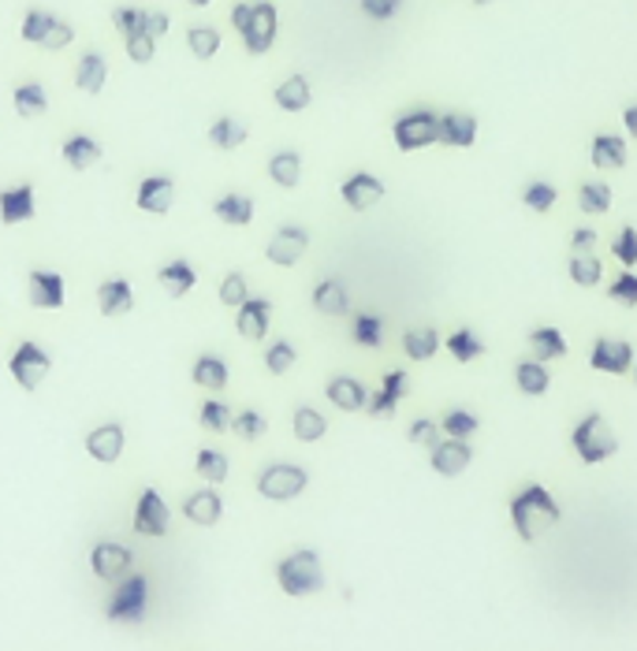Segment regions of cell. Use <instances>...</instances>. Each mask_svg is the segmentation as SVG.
<instances>
[{
    "mask_svg": "<svg viewBox=\"0 0 637 651\" xmlns=\"http://www.w3.org/2000/svg\"><path fill=\"white\" fill-rule=\"evenodd\" d=\"M510 521H515V532L522 540L534 543L540 532L559 521V507L540 485H529L526 491H518L515 502H510Z\"/></svg>",
    "mask_w": 637,
    "mask_h": 651,
    "instance_id": "6da1fadb",
    "label": "cell"
},
{
    "mask_svg": "<svg viewBox=\"0 0 637 651\" xmlns=\"http://www.w3.org/2000/svg\"><path fill=\"white\" fill-rule=\"evenodd\" d=\"M232 23L239 30V38H243L246 52L261 57V52L273 49V41H276V8L273 4H235Z\"/></svg>",
    "mask_w": 637,
    "mask_h": 651,
    "instance_id": "7a4b0ae2",
    "label": "cell"
},
{
    "mask_svg": "<svg viewBox=\"0 0 637 651\" xmlns=\"http://www.w3.org/2000/svg\"><path fill=\"white\" fill-rule=\"evenodd\" d=\"M276 581L287 596H313L325 588V573H321V559L317 551H295L280 562Z\"/></svg>",
    "mask_w": 637,
    "mask_h": 651,
    "instance_id": "3957f363",
    "label": "cell"
},
{
    "mask_svg": "<svg viewBox=\"0 0 637 651\" xmlns=\"http://www.w3.org/2000/svg\"><path fill=\"white\" fill-rule=\"evenodd\" d=\"M574 450H578L586 466H597V461L611 458L619 450V439H615L608 421H604V414H589L586 421L574 428Z\"/></svg>",
    "mask_w": 637,
    "mask_h": 651,
    "instance_id": "277c9868",
    "label": "cell"
},
{
    "mask_svg": "<svg viewBox=\"0 0 637 651\" xmlns=\"http://www.w3.org/2000/svg\"><path fill=\"white\" fill-rule=\"evenodd\" d=\"M310 485V472L306 469H299V466H269L265 472L257 477V491L265 499H273V502H287V499H295L302 488Z\"/></svg>",
    "mask_w": 637,
    "mask_h": 651,
    "instance_id": "5b68a950",
    "label": "cell"
},
{
    "mask_svg": "<svg viewBox=\"0 0 637 651\" xmlns=\"http://www.w3.org/2000/svg\"><path fill=\"white\" fill-rule=\"evenodd\" d=\"M145 603H150V581L145 577H128L120 581L117 596L109 603V618L112 622H142L145 618Z\"/></svg>",
    "mask_w": 637,
    "mask_h": 651,
    "instance_id": "8992f818",
    "label": "cell"
},
{
    "mask_svg": "<svg viewBox=\"0 0 637 651\" xmlns=\"http://www.w3.org/2000/svg\"><path fill=\"white\" fill-rule=\"evenodd\" d=\"M19 34H23V41H30V45H46V49H68L71 41H75V30L46 12H30Z\"/></svg>",
    "mask_w": 637,
    "mask_h": 651,
    "instance_id": "52a82bcc",
    "label": "cell"
},
{
    "mask_svg": "<svg viewBox=\"0 0 637 651\" xmlns=\"http://www.w3.org/2000/svg\"><path fill=\"white\" fill-rule=\"evenodd\" d=\"M12 376H16V384L23 387V391H38L41 380L49 376V354L41 350L38 343H23L12 354Z\"/></svg>",
    "mask_w": 637,
    "mask_h": 651,
    "instance_id": "ba28073f",
    "label": "cell"
},
{
    "mask_svg": "<svg viewBox=\"0 0 637 651\" xmlns=\"http://www.w3.org/2000/svg\"><path fill=\"white\" fill-rule=\"evenodd\" d=\"M436 115L433 112H411L403 115L400 123H395V145H400L403 153H414V150H425V145L436 142Z\"/></svg>",
    "mask_w": 637,
    "mask_h": 651,
    "instance_id": "9c48e42d",
    "label": "cell"
},
{
    "mask_svg": "<svg viewBox=\"0 0 637 651\" xmlns=\"http://www.w3.org/2000/svg\"><path fill=\"white\" fill-rule=\"evenodd\" d=\"M169 521H172V513L164 507L161 491L145 488L139 496V507H134V532H142V537H164V532H169Z\"/></svg>",
    "mask_w": 637,
    "mask_h": 651,
    "instance_id": "30bf717a",
    "label": "cell"
},
{
    "mask_svg": "<svg viewBox=\"0 0 637 651\" xmlns=\"http://www.w3.org/2000/svg\"><path fill=\"white\" fill-rule=\"evenodd\" d=\"M593 369L597 373H611V376H623L630 373L634 365V346L626 339H597L593 343Z\"/></svg>",
    "mask_w": 637,
    "mask_h": 651,
    "instance_id": "8fae6325",
    "label": "cell"
},
{
    "mask_svg": "<svg viewBox=\"0 0 637 651\" xmlns=\"http://www.w3.org/2000/svg\"><path fill=\"white\" fill-rule=\"evenodd\" d=\"M64 276H57V272H30L27 279V294H30V306L34 309H60L64 306Z\"/></svg>",
    "mask_w": 637,
    "mask_h": 651,
    "instance_id": "7c38bea8",
    "label": "cell"
},
{
    "mask_svg": "<svg viewBox=\"0 0 637 651\" xmlns=\"http://www.w3.org/2000/svg\"><path fill=\"white\" fill-rule=\"evenodd\" d=\"M474 139H477V120L469 112L441 115V123H436V142L452 145V150H469Z\"/></svg>",
    "mask_w": 637,
    "mask_h": 651,
    "instance_id": "4fadbf2b",
    "label": "cell"
},
{
    "mask_svg": "<svg viewBox=\"0 0 637 651\" xmlns=\"http://www.w3.org/2000/svg\"><path fill=\"white\" fill-rule=\"evenodd\" d=\"M306 246H310V235L302 227H280L273 235V243H269V261L291 268V265H299V257L306 254Z\"/></svg>",
    "mask_w": 637,
    "mask_h": 651,
    "instance_id": "5bb4252c",
    "label": "cell"
},
{
    "mask_svg": "<svg viewBox=\"0 0 637 651\" xmlns=\"http://www.w3.org/2000/svg\"><path fill=\"white\" fill-rule=\"evenodd\" d=\"M90 566L101 581H120V577L131 570V551L123 548V543H98L90 555Z\"/></svg>",
    "mask_w": 637,
    "mask_h": 651,
    "instance_id": "9a60e30c",
    "label": "cell"
},
{
    "mask_svg": "<svg viewBox=\"0 0 637 651\" xmlns=\"http://www.w3.org/2000/svg\"><path fill=\"white\" fill-rule=\"evenodd\" d=\"M269 321H273V306H269L265 298H250L243 309H239V321H235V328L243 339L250 343H261L265 339V332H269Z\"/></svg>",
    "mask_w": 637,
    "mask_h": 651,
    "instance_id": "2e32d148",
    "label": "cell"
},
{
    "mask_svg": "<svg viewBox=\"0 0 637 651\" xmlns=\"http://www.w3.org/2000/svg\"><path fill=\"white\" fill-rule=\"evenodd\" d=\"M469 458H474V447L466 444V439H447V444H436L433 447V469L441 472V477H458Z\"/></svg>",
    "mask_w": 637,
    "mask_h": 651,
    "instance_id": "e0dca14e",
    "label": "cell"
},
{
    "mask_svg": "<svg viewBox=\"0 0 637 651\" xmlns=\"http://www.w3.org/2000/svg\"><path fill=\"white\" fill-rule=\"evenodd\" d=\"M34 186H16V191L0 194V224H23V220H34Z\"/></svg>",
    "mask_w": 637,
    "mask_h": 651,
    "instance_id": "ac0fdd59",
    "label": "cell"
},
{
    "mask_svg": "<svg viewBox=\"0 0 637 651\" xmlns=\"http://www.w3.org/2000/svg\"><path fill=\"white\" fill-rule=\"evenodd\" d=\"M384 197V183L381 180H373V175H351L347 183H343V202H347L354 213H365L370 205H377Z\"/></svg>",
    "mask_w": 637,
    "mask_h": 651,
    "instance_id": "d6986e66",
    "label": "cell"
},
{
    "mask_svg": "<svg viewBox=\"0 0 637 651\" xmlns=\"http://www.w3.org/2000/svg\"><path fill=\"white\" fill-rule=\"evenodd\" d=\"M172 197H175V186H172V180H164V175H150V180L139 186V208L142 213L164 216L172 208Z\"/></svg>",
    "mask_w": 637,
    "mask_h": 651,
    "instance_id": "ffe728a7",
    "label": "cell"
},
{
    "mask_svg": "<svg viewBox=\"0 0 637 651\" xmlns=\"http://www.w3.org/2000/svg\"><path fill=\"white\" fill-rule=\"evenodd\" d=\"M98 306L104 317H128V313L134 309V291L128 279H109L101 283L98 291Z\"/></svg>",
    "mask_w": 637,
    "mask_h": 651,
    "instance_id": "44dd1931",
    "label": "cell"
},
{
    "mask_svg": "<svg viewBox=\"0 0 637 651\" xmlns=\"http://www.w3.org/2000/svg\"><path fill=\"white\" fill-rule=\"evenodd\" d=\"M87 450H90V458H98V461H117L123 455V428L120 425H101V428H93V433L87 436Z\"/></svg>",
    "mask_w": 637,
    "mask_h": 651,
    "instance_id": "7402d4cb",
    "label": "cell"
},
{
    "mask_svg": "<svg viewBox=\"0 0 637 651\" xmlns=\"http://www.w3.org/2000/svg\"><path fill=\"white\" fill-rule=\"evenodd\" d=\"M406 391H411V380H406V373H388V376H384V387L370 398V414L373 417H392L395 406H400V398Z\"/></svg>",
    "mask_w": 637,
    "mask_h": 651,
    "instance_id": "603a6c76",
    "label": "cell"
},
{
    "mask_svg": "<svg viewBox=\"0 0 637 651\" xmlns=\"http://www.w3.org/2000/svg\"><path fill=\"white\" fill-rule=\"evenodd\" d=\"M183 513H186V521H194V525H216L224 513V499L216 496L213 488L194 491V496L183 502Z\"/></svg>",
    "mask_w": 637,
    "mask_h": 651,
    "instance_id": "cb8c5ba5",
    "label": "cell"
},
{
    "mask_svg": "<svg viewBox=\"0 0 637 651\" xmlns=\"http://www.w3.org/2000/svg\"><path fill=\"white\" fill-rule=\"evenodd\" d=\"M313 306H317V313H325V317H343L347 313V287H343L340 279H325L317 283V291H313Z\"/></svg>",
    "mask_w": 637,
    "mask_h": 651,
    "instance_id": "d4e9b609",
    "label": "cell"
},
{
    "mask_svg": "<svg viewBox=\"0 0 637 651\" xmlns=\"http://www.w3.org/2000/svg\"><path fill=\"white\" fill-rule=\"evenodd\" d=\"M104 79H109L104 57H101V52H87V57L79 60V68H75V87L82 93H101L104 90Z\"/></svg>",
    "mask_w": 637,
    "mask_h": 651,
    "instance_id": "484cf974",
    "label": "cell"
},
{
    "mask_svg": "<svg viewBox=\"0 0 637 651\" xmlns=\"http://www.w3.org/2000/svg\"><path fill=\"white\" fill-rule=\"evenodd\" d=\"M156 283L164 287V294H172V298H183V294H191L194 291V268L186 265V261H172V265H164L161 268V276H156Z\"/></svg>",
    "mask_w": 637,
    "mask_h": 651,
    "instance_id": "4316f807",
    "label": "cell"
},
{
    "mask_svg": "<svg viewBox=\"0 0 637 651\" xmlns=\"http://www.w3.org/2000/svg\"><path fill=\"white\" fill-rule=\"evenodd\" d=\"M216 220H224V224L232 227H246L250 220H254V202H250L246 194H224L221 202L213 205Z\"/></svg>",
    "mask_w": 637,
    "mask_h": 651,
    "instance_id": "83f0119b",
    "label": "cell"
},
{
    "mask_svg": "<svg viewBox=\"0 0 637 651\" xmlns=\"http://www.w3.org/2000/svg\"><path fill=\"white\" fill-rule=\"evenodd\" d=\"M64 161L68 167H75V172H90V167L101 161V145L87 139V134H75V139H68L64 145Z\"/></svg>",
    "mask_w": 637,
    "mask_h": 651,
    "instance_id": "f1b7e54d",
    "label": "cell"
},
{
    "mask_svg": "<svg viewBox=\"0 0 637 651\" xmlns=\"http://www.w3.org/2000/svg\"><path fill=\"white\" fill-rule=\"evenodd\" d=\"M328 403L340 409H362L370 403V395H365V387L358 380H351V376H336V380L328 384Z\"/></svg>",
    "mask_w": 637,
    "mask_h": 651,
    "instance_id": "f546056e",
    "label": "cell"
},
{
    "mask_svg": "<svg viewBox=\"0 0 637 651\" xmlns=\"http://www.w3.org/2000/svg\"><path fill=\"white\" fill-rule=\"evenodd\" d=\"M529 354H534V362H548V358H563L567 354V339L556 332V328H537L529 332Z\"/></svg>",
    "mask_w": 637,
    "mask_h": 651,
    "instance_id": "4dcf8cb0",
    "label": "cell"
},
{
    "mask_svg": "<svg viewBox=\"0 0 637 651\" xmlns=\"http://www.w3.org/2000/svg\"><path fill=\"white\" fill-rule=\"evenodd\" d=\"M593 164H597L600 172H608V167H623L626 164L623 139H615V134H597V139H593Z\"/></svg>",
    "mask_w": 637,
    "mask_h": 651,
    "instance_id": "1f68e13d",
    "label": "cell"
},
{
    "mask_svg": "<svg viewBox=\"0 0 637 651\" xmlns=\"http://www.w3.org/2000/svg\"><path fill=\"white\" fill-rule=\"evenodd\" d=\"M276 104L284 112H302L310 104V82L302 75H291L287 82H280V87H276Z\"/></svg>",
    "mask_w": 637,
    "mask_h": 651,
    "instance_id": "d6a6232c",
    "label": "cell"
},
{
    "mask_svg": "<svg viewBox=\"0 0 637 651\" xmlns=\"http://www.w3.org/2000/svg\"><path fill=\"white\" fill-rule=\"evenodd\" d=\"M194 384L198 387H213V391H221V387H228V365L221 358H213V354H205V358L194 362Z\"/></svg>",
    "mask_w": 637,
    "mask_h": 651,
    "instance_id": "836d02e7",
    "label": "cell"
},
{
    "mask_svg": "<svg viewBox=\"0 0 637 651\" xmlns=\"http://www.w3.org/2000/svg\"><path fill=\"white\" fill-rule=\"evenodd\" d=\"M46 109H49V98L38 82H27V87L16 90V112L23 120H38V115H46Z\"/></svg>",
    "mask_w": 637,
    "mask_h": 651,
    "instance_id": "e575fe53",
    "label": "cell"
},
{
    "mask_svg": "<svg viewBox=\"0 0 637 651\" xmlns=\"http://www.w3.org/2000/svg\"><path fill=\"white\" fill-rule=\"evenodd\" d=\"M328 433V421L317 414L313 406H299L295 409V436L302 439V444H317L321 436Z\"/></svg>",
    "mask_w": 637,
    "mask_h": 651,
    "instance_id": "d590c367",
    "label": "cell"
},
{
    "mask_svg": "<svg viewBox=\"0 0 637 651\" xmlns=\"http://www.w3.org/2000/svg\"><path fill=\"white\" fill-rule=\"evenodd\" d=\"M209 142H213L216 150H235V145L246 142V128L243 123H235L232 115H221V120L209 128Z\"/></svg>",
    "mask_w": 637,
    "mask_h": 651,
    "instance_id": "8d00e7d4",
    "label": "cell"
},
{
    "mask_svg": "<svg viewBox=\"0 0 637 651\" xmlns=\"http://www.w3.org/2000/svg\"><path fill=\"white\" fill-rule=\"evenodd\" d=\"M269 175H273V183L280 186H299L302 180V156L299 153H276L273 161H269Z\"/></svg>",
    "mask_w": 637,
    "mask_h": 651,
    "instance_id": "74e56055",
    "label": "cell"
},
{
    "mask_svg": "<svg viewBox=\"0 0 637 651\" xmlns=\"http://www.w3.org/2000/svg\"><path fill=\"white\" fill-rule=\"evenodd\" d=\"M403 346H406V354H411L414 362H429L436 354V346H441V335H436L433 328H414V332L403 335Z\"/></svg>",
    "mask_w": 637,
    "mask_h": 651,
    "instance_id": "f35d334b",
    "label": "cell"
},
{
    "mask_svg": "<svg viewBox=\"0 0 637 651\" xmlns=\"http://www.w3.org/2000/svg\"><path fill=\"white\" fill-rule=\"evenodd\" d=\"M186 49H191V57L198 60H213L216 49H221V34H216L213 27H191L186 30Z\"/></svg>",
    "mask_w": 637,
    "mask_h": 651,
    "instance_id": "ab89813d",
    "label": "cell"
},
{
    "mask_svg": "<svg viewBox=\"0 0 637 651\" xmlns=\"http://www.w3.org/2000/svg\"><path fill=\"white\" fill-rule=\"evenodd\" d=\"M515 380H518L522 395H545L548 384H552L548 373H545V365H537V362H522L515 369Z\"/></svg>",
    "mask_w": 637,
    "mask_h": 651,
    "instance_id": "60d3db41",
    "label": "cell"
},
{
    "mask_svg": "<svg viewBox=\"0 0 637 651\" xmlns=\"http://www.w3.org/2000/svg\"><path fill=\"white\" fill-rule=\"evenodd\" d=\"M578 205H582V213H589V216L608 213V205H611V186H608V183H586V186L578 191Z\"/></svg>",
    "mask_w": 637,
    "mask_h": 651,
    "instance_id": "b9f144b4",
    "label": "cell"
},
{
    "mask_svg": "<svg viewBox=\"0 0 637 651\" xmlns=\"http://www.w3.org/2000/svg\"><path fill=\"white\" fill-rule=\"evenodd\" d=\"M198 477H202L205 485H221V480H228V458L221 450H202V455H198Z\"/></svg>",
    "mask_w": 637,
    "mask_h": 651,
    "instance_id": "7bdbcfd3",
    "label": "cell"
},
{
    "mask_svg": "<svg viewBox=\"0 0 637 651\" xmlns=\"http://www.w3.org/2000/svg\"><path fill=\"white\" fill-rule=\"evenodd\" d=\"M447 350L455 354V362H463V365H466V362H474L477 354H485V346H482V339H477L474 332L463 328V332H455L452 339H447Z\"/></svg>",
    "mask_w": 637,
    "mask_h": 651,
    "instance_id": "ee69618b",
    "label": "cell"
},
{
    "mask_svg": "<svg viewBox=\"0 0 637 651\" xmlns=\"http://www.w3.org/2000/svg\"><path fill=\"white\" fill-rule=\"evenodd\" d=\"M198 425H202L205 433H228V428H232V409H228L224 403H205Z\"/></svg>",
    "mask_w": 637,
    "mask_h": 651,
    "instance_id": "f6af8a7d",
    "label": "cell"
},
{
    "mask_svg": "<svg viewBox=\"0 0 637 651\" xmlns=\"http://www.w3.org/2000/svg\"><path fill=\"white\" fill-rule=\"evenodd\" d=\"M112 23L123 34V41L134 38V34H145V23H150V16L142 12V8H120L117 16H112Z\"/></svg>",
    "mask_w": 637,
    "mask_h": 651,
    "instance_id": "bcb514c9",
    "label": "cell"
},
{
    "mask_svg": "<svg viewBox=\"0 0 637 651\" xmlns=\"http://www.w3.org/2000/svg\"><path fill=\"white\" fill-rule=\"evenodd\" d=\"M381 339H384L381 317H370V313H362V317L354 321V343H358V346H373V350H377Z\"/></svg>",
    "mask_w": 637,
    "mask_h": 651,
    "instance_id": "7dc6e473",
    "label": "cell"
},
{
    "mask_svg": "<svg viewBox=\"0 0 637 651\" xmlns=\"http://www.w3.org/2000/svg\"><path fill=\"white\" fill-rule=\"evenodd\" d=\"M295 358H299L295 346L284 343V339L273 343V346L265 350V365H269V373H273V376H284V373L291 369V365H295Z\"/></svg>",
    "mask_w": 637,
    "mask_h": 651,
    "instance_id": "c3c4849f",
    "label": "cell"
},
{
    "mask_svg": "<svg viewBox=\"0 0 637 651\" xmlns=\"http://www.w3.org/2000/svg\"><path fill=\"white\" fill-rule=\"evenodd\" d=\"M522 197H526V205L534 208V213H548V208L556 205L559 194H556V186H552V183H540L537 180V183L526 186V194H522Z\"/></svg>",
    "mask_w": 637,
    "mask_h": 651,
    "instance_id": "681fc988",
    "label": "cell"
},
{
    "mask_svg": "<svg viewBox=\"0 0 637 651\" xmlns=\"http://www.w3.org/2000/svg\"><path fill=\"white\" fill-rule=\"evenodd\" d=\"M570 279L578 283V287H593V283H600V261L597 257H574L570 261Z\"/></svg>",
    "mask_w": 637,
    "mask_h": 651,
    "instance_id": "f907efd6",
    "label": "cell"
},
{
    "mask_svg": "<svg viewBox=\"0 0 637 651\" xmlns=\"http://www.w3.org/2000/svg\"><path fill=\"white\" fill-rule=\"evenodd\" d=\"M444 433L452 439H466L477 433V417L466 414V409H452V414L444 417Z\"/></svg>",
    "mask_w": 637,
    "mask_h": 651,
    "instance_id": "816d5d0a",
    "label": "cell"
},
{
    "mask_svg": "<svg viewBox=\"0 0 637 651\" xmlns=\"http://www.w3.org/2000/svg\"><path fill=\"white\" fill-rule=\"evenodd\" d=\"M221 302L224 306H232V309H243L246 302H250V294H246V279L239 276V272H232L224 283H221Z\"/></svg>",
    "mask_w": 637,
    "mask_h": 651,
    "instance_id": "f5cc1de1",
    "label": "cell"
},
{
    "mask_svg": "<svg viewBox=\"0 0 637 651\" xmlns=\"http://www.w3.org/2000/svg\"><path fill=\"white\" fill-rule=\"evenodd\" d=\"M608 298L615 302V306H626V309H634L637 306V276H630V272H626V276H619L608 287Z\"/></svg>",
    "mask_w": 637,
    "mask_h": 651,
    "instance_id": "db71d44e",
    "label": "cell"
},
{
    "mask_svg": "<svg viewBox=\"0 0 637 651\" xmlns=\"http://www.w3.org/2000/svg\"><path fill=\"white\" fill-rule=\"evenodd\" d=\"M611 254L623 261V265H637V227H623L619 238L611 243Z\"/></svg>",
    "mask_w": 637,
    "mask_h": 651,
    "instance_id": "11a10c76",
    "label": "cell"
},
{
    "mask_svg": "<svg viewBox=\"0 0 637 651\" xmlns=\"http://www.w3.org/2000/svg\"><path fill=\"white\" fill-rule=\"evenodd\" d=\"M232 433H239L243 439H257L265 433V421H261V414H254V409H246V414L232 417Z\"/></svg>",
    "mask_w": 637,
    "mask_h": 651,
    "instance_id": "9f6ffc18",
    "label": "cell"
},
{
    "mask_svg": "<svg viewBox=\"0 0 637 651\" xmlns=\"http://www.w3.org/2000/svg\"><path fill=\"white\" fill-rule=\"evenodd\" d=\"M153 45H156V41L150 34H134V38H128V57L134 60V64H150Z\"/></svg>",
    "mask_w": 637,
    "mask_h": 651,
    "instance_id": "6f0895ef",
    "label": "cell"
},
{
    "mask_svg": "<svg viewBox=\"0 0 637 651\" xmlns=\"http://www.w3.org/2000/svg\"><path fill=\"white\" fill-rule=\"evenodd\" d=\"M593 246H597V231H589V227H578V231H574V238H570L574 257H589V254H593Z\"/></svg>",
    "mask_w": 637,
    "mask_h": 651,
    "instance_id": "680465c9",
    "label": "cell"
},
{
    "mask_svg": "<svg viewBox=\"0 0 637 651\" xmlns=\"http://www.w3.org/2000/svg\"><path fill=\"white\" fill-rule=\"evenodd\" d=\"M436 436H441V428H436L433 421H414L411 425V439H414L417 447H433Z\"/></svg>",
    "mask_w": 637,
    "mask_h": 651,
    "instance_id": "91938a15",
    "label": "cell"
},
{
    "mask_svg": "<svg viewBox=\"0 0 637 651\" xmlns=\"http://www.w3.org/2000/svg\"><path fill=\"white\" fill-rule=\"evenodd\" d=\"M145 34H150L153 41L169 34V16H164V12H153V16H150V23H145Z\"/></svg>",
    "mask_w": 637,
    "mask_h": 651,
    "instance_id": "94428289",
    "label": "cell"
},
{
    "mask_svg": "<svg viewBox=\"0 0 637 651\" xmlns=\"http://www.w3.org/2000/svg\"><path fill=\"white\" fill-rule=\"evenodd\" d=\"M365 12H370L373 19H388V16H395V4H373V0H370V4H365Z\"/></svg>",
    "mask_w": 637,
    "mask_h": 651,
    "instance_id": "6125c7cd",
    "label": "cell"
},
{
    "mask_svg": "<svg viewBox=\"0 0 637 651\" xmlns=\"http://www.w3.org/2000/svg\"><path fill=\"white\" fill-rule=\"evenodd\" d=\"M623 120H626V131H630V139L637 142V104H630V109L623 112Z\"/></svg>",
    "mask_w": 637,
    "mask_h": 651,
    "instance_id": "be15d7a7",
    "label": "cell"
}]
</instances>
